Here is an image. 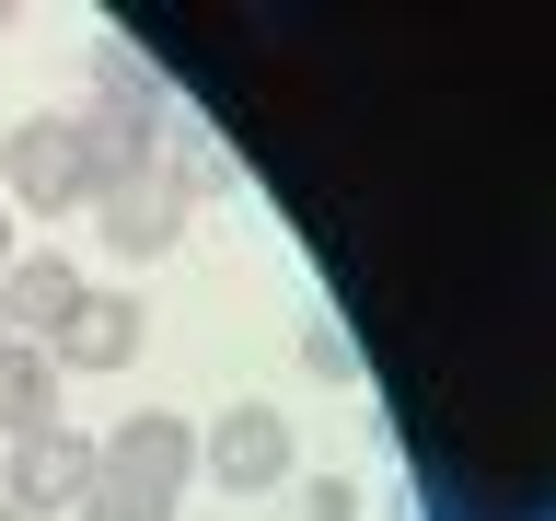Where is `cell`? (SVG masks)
Here are the masks:
<instances>
[{
	"mask_svg": "<svg viewBox=\"0 0 556 521\" xmlns=\"http://www.w3.org/2000/svg\"><path fill=\"white\" fill-rule=\"evenodd\" d=\"M163 116H174V104H163V81H151L139 59H104V69H93V93H81V116H70V128H81V163H93V198L151 174Z\"/></svg>",
	"mask_w": 556,
	"mask_h": 521,
	"instance_id": "cell-1",
	"label": "cell"
},
{
	"mask_svg": "<svg viewBox=\"0 0 556 521\" xmlns=\"http://www.w3.org/2000/svg\"><path fill=\"white\" fill-rule=\"evenodd\" d=\"M0 208H35V220L93 208V163H81V128L70 116H24V128L0 139Z\"/></svg>",
	"mask_w": 556,
	"mask_h": 521,
	"instance_id": "cell-2",
	"label": "cell"
},
{
	"mask_svg": "<svg viewBox=\"0 0 556 521\" xmlns=\"http://www.w3.org/2000/svg\"><path fill=\"white\" fill-rule=\"evenodd\" d=\"M198 463H208V486H232V498H278V486H290V417H278L267 394H243V406L208 417Z\"/></svg>",
	"mask_w": 556,
	"mask_h": 521,
	"instance_id": "cell-3",
	"label": "cell"
},
{
	"mask_svg": "<svg viewBox=\"0 0 556 521\" xmlns=\"http://www.w3.org/2000/svg\"><path fill=\"white\" fill-rule=\"evenodd\" d=\"M186 220H198V186H174L163 163L139 174V186H104V198H93L104 255H128V267H163L174 243H186Z\"/></svg>",
	"mask_w": 556,
	"mask_h": 521,
	"instance_id": "cell-4",
	"label": "cell"
},
{
	"mask_svg": "<svg viewBox=\"0 0 556 521\" xmlns=\"http://www.w3.org/2000/svg\"><path fill=\"white\" fill-rule=\"evenodd\" d=\"M93 475L104 486H151V498H186V475H198V429L163 417V406H139V417H116V429L93 441Z\"/></svg>",
	"mask_w": 556,
	"mask_h": 521,
	"instance_id": "cell-5",
	"label": "cell"
},
{
	"mask_svg": "<svg viewBox=\"0 0 556 521\" xmlns=\"http://www.w3.org/2000/svg\"><path fill=\"white\" fill-rule=\"evenodd\" d=\"M81 486H93V441L81 429H35V441H12V463H0V510H81Z\"/></svg>",
	"mask_w": 556,
	"mask_h": 521,
	"instance_id": "cell-6",
	"label": "cell"
},
{
	"mask_svg": "<svg viewBox=\"0 0 556 521\" xmlns=\"http://www.w3.org/2000/svg\"><path fill=\"white\" fill-rule=\"evenodd\" d=\"M81 290H93V278L70 267V255H12V267H0V336H12V347H47L70 313H81Z\"/></svg>",
	"mask_w": 556,
	"mask_h": 521,
	"instance_id": "cell-7",
	"label": "cell"
},
{
	"mask_svg": "<svg viewBox=\"0 0 556 521\" xmlns=\"http://www.w3.org/2000/svg\"><path fill=\"white\" fill-rule=\"evenodd\" d=\"M47 359H59V382H70V371H128V359H139V302L81 290V313L47 336Z\"/></svg>",
	"mask_w": 556,
	"mask_h": 521,
	"instance_id": "cell-8",
	"label": "cell"
},
{
	"mask_svg": "<svg viewBox=\"0 0 556 521\" xmlns=\"http://www.w3.org/2000/svg\"><path fill=\"white\" fill-rule=\"evenodd\" d=\"M35 429H59V359L0 336V441H35Z\"/></svg>",
	"mask_w": 556,
	"mask_h": 521,
	"instance_id": "cell-9",
	"label": "cell"
},
{
	"mask_svg": "<svg viewBox=\"0 0 556 521\" xmlns=\"http://www.w3.org/2000/svg\"><path fill=\"white\" fill-rule=\"evenodd\" d=\"M267 521H359V486H348V475H290Z\"/></svg>",
	"mask_w": 556,
	"mask_h": 521,
	"instance_id": "cell-10",
	"label": "cell"
},
{
	"mask_svg": "<svg viewBox=\"0 0 556 521\" xmlns=\"http://www.w3.org/2000/svg\"><path fill=\"white\" fill-rule=\"evenodd\" d=\"M81 521H174V498H151V486H81Z\"/></svg>",
	"mask_w": 556,
	"mask_h": 521,
	"instance_id": "cell-11",
	"label": "cell"
},
{
	"mask_svg": "<svg viewBox=\"0 0 556 521\" xmlns=\"http://www.w3.org/2000/svg\"><path fill=\"white\" fill-rule=\"evenodd\" d=\"M302 359H313V371H325V382H359V347H348L337 325H313V336H302Z\"/></svg>",
	"mask_w": 556,
	"mask_h": 521,
	"instance_id": "cell-12",
	"label": "cell"
},
{
	"mask_svg": "<svg viewBox=\"0 0 556 521\" xmlns=\"http://www.w3.org/2000/svg\"><path fill=\"white\" fill-rule=\"evenodd\" d=\"M0 267H12V208H0Z\"/></svg>",
	"mask_w": 556,
	"mask_h": 521,
	"instance_id": "cell-13",
	"label": "cell"
},
{
	"mask_svg": "<svg viewBox=\"0 0 556 521\" xmlns=\"http://www.w3.org/2000/svg\"><path fill=\"white\" fill-rule=\"evenodd\" d=\"M0 521H24V510H0Z\"/></svg>",
	"mask_w": 556,
	"mask_h": 521,
	"instance_id": "cell-14",
	"label": "cell"
}]
</instances>
